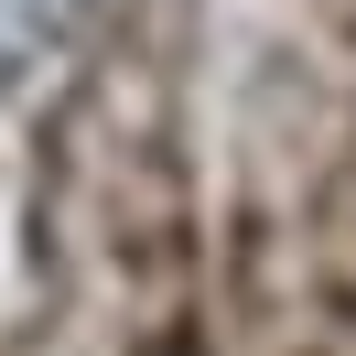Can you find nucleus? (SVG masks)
I'll return each mask as SVG.
<instances>
[{
    "mask_svg": "<svg viewBox=\"0 0 356 356\" xmlns=\"http://www.w3.org/2000/svg\"><path fill=\"white\" fill-rule=\"evenodd\" d=\"M65 33H76V0H0V87H22Z\"/></svg>",
    "mask_w": 356,
    "mask_h": 356,
    "instance_id": "obj_1",
    "label": "nucleus"
}]
</instances>
